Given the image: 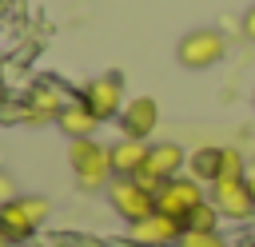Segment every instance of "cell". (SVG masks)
I'll return each instance as SVG.
<instances>
[{"instance_id":"2","label":"cell","mask_w":255,"mask_h":247,"mask_svg":"<svg viewBox=\"0 0 255 247\" xmlns=\"http://www.w3.org/2000/svg\"><path fill=\"white\" fill-rule=\"evenodd\" d=\"M199 203H203V187H199L195 175H175V179H167V183L155 191V211H163V215H171V219H179V223H183Z\"/></svg>"},{"instance_id":"8","label":"cell","mask_w":255,"mask_h":247,"mask_svg":"<svg viewBox=\"0 0 255 247\" xmlns=\"http://www.w3.org/2000/svg\"><path fill=\"white\" fill-rule=\"evenodd\" d=\"M155 124H159V104L151 96H139L120 112V127H124L128 139H147L155 131Z\"/></svg>"},{"instance_id":"20","label":"cell","mask_w":255,"mask_h":247,"mask_svg":"<svg viewBox=\"0 0 255 247\" xmlns=\"http://www.w3.org/2000/svg\"><path fill=\"white\" fill-rule=\"evenodd\" d=\"M247 183H251V195H255V175H247Z\"/></svg>"},{"instance_id":"1","label":"cell","mask_w":255,"mask_h":247,"mask_svg":"<svg viewBox=\"0 0 255 247\" xmlns=\"http://www.w3.org/2000/svg\"><path fill=\"white\" fill-rule=\"evenodd\" d=\"M68 163H72V171H76V179H80L84 191H96V187H104V183L116 175V171H112V151L100 147L92 135H88V139H72Z\"/></svg>"},{"instance_id":"9","label":"cell","mask_w":255,"mask_h":247,"mask_svg":"<svg viewBox=\"0 0 255 247\" xmlns=\"http://www.w3.org/2000/svg\"><path fill=\"white\" fill-rule=\"evenodd\" d=\"M112 151V171L116 175H135V171H143V163H147V155H151V147L143 143V139H120L116 147H108Z\"/></svg>"},{"instance_id":"15","label":"cell","mask_w":255,"mask_h":247,"mask_svg":"<svg viewBox=\"0 0 255 247\" xmlns=\"http://www.w3.org/2000/svg\"><path fill=\"white\" fill-rule=\"evenodd\" d=\"M215 223H219V207H215V203H207V199H203V203L183 219V227H187V231H215Z\"/></svg>"},{"instance_id":"12","label":"cell","mask_w":255,"mask_h":247,"mask_svg":"<svg viewBox=\"0 0 255 247\" xmlns=\"http://www.w3.org/2000/svg\"><path fill=\"white\" fill-rule=\"evenodd\" d=\"M56 120H60V127H64L72 139H88V135L96 131V124H100L84 104H64V112H60Z\"/></svg>"},{"instance_id":"3","label":"cell","mask_w":255,"mask_h":247,"mask_svg":"<svg viewBox=\"0 0 255 247\" xmlns=\"http://www.w3.org/2000/svg\"><path fill=\"white\" fill-rule=\"evenodd\" d=\"M223 52H227V40L215 32V28H195V32H187L183 40H179V64L183 68H211V64H219L223 60Z\"/></svg>"},{"instance_id":"17","label":"cell","mask_w":255,"mask_h":247,"mask_svg":"<svg viewBox=\"0 0 255 247\" xmlns=\"http://www.w3.org/2000/svg\"><path fill=\"white\" fill-rule=\"evenodd\" d=\"M179 247H227V243H223L215 231H183Z\"/></svg>"},{"instance_id":"16","label":"cell","mask_w":255,"mask_h":247,"mask_svg":"<svg viewBox=\"0 0 255 247\" xmlns=\"http://www.w3.org/2000/svg\"><path fill=\"white\" fill-rule=\"evenodd\" d=\"M219 179H243V155H239V147H223Z\"/></svg>"},{"instance_id":"11","label":"cell","mask_w":255,"mask_h":247,"mask_svg":"<svg viewBox=\"0 0 255 247\" xmlns=\"http://www.w3.org/2000/svg\"><path fill=\"white\" fill-rule=\"evenodd\" d=\"M183 163H187V155H183L179 143H155L151 155H147V163H143V171H151V175H159V179H175V171H179Z\"/></svg>"},{"instance_id":"18","label":"cell","mask_w":255,"mask_h":247,"mask_svg":"<svg viewBox=\"0 0 255 247\" xmlns=\"http://www.w3.org/2000/svg\"><path fill=\"white\" fill-rule=\"evenodd\" d=\"M12 199H16V183H12V175L0 171V203H12Z\"/></svg>"},{"instance_id":"6","label":"cell","mask_w":255,"mask_h":247,"mask_svg":"<svg viewBox=\"0 0 255 247\" xmlns=\"http://www.w3.org/2000/svg\"><path fill=\"white\" fill-rule=\"evenodd\" d=\"M211 203H215L219 215H227V219H247V215L255 211V195H251V183H247V179H215Z\"/></svg>"},{"instance_id":"10","label":"cell","mask_w":255,"mask_h":247,"mask_svg":"<svg viewBox=\"0 0 255 247\" xmlns=\"http://www.w3.org/2000/svg\"><path fill=\"white\" fill-rule=\"evenodd\" d=\"M36 231V219L28 215V207H24V199H12V203H0V235L8 239V243H20V239H28Z\"/></svg>"},{"instance_id":"4","label":"cell","mask_w":255,"mask_h":247,"mask_svg":"<svg viewBox=\"0 0 255 247\" xmlns=\"http://www.w3.org/2000/svg\"><path fill=\"white\" fill-rule=\"evenodd\" d=\"M108 195H112V207H116L128 223H139V219L155 215V195H151L139 179H131V175H120Z\"/></svg>"},{"instance_id":"5","label":"cell","mask_w":255,"mask_h":247,"mask_svg":"<svg viewBox=\"0 0 255 247\" xmlns=\"http://www.w3.org/2000/svg\"><path fill=\"white\" fill-rule=\"evenodd\" d=\"M84 108L96 116V120H112L124 112V84L120 76H100L84 88Z\"/></svg>"},{"instance_id":"21","label":"cell","mask_w":255,"mask_h":247,"mask_svg":"<svg viewBox=\"0 0 255 247\" xmlns=\"http://www.w3.org/2000/svg\"><path fill=\"white\" fill-rule=\"evenodd\" d=\"M0 247H12V243H8V239H4V235H0Z\"/></svg>"},{"instance_id":"7","label":"cell","mask_w":255,"mask_h":247,"mask_svg":"<svg viewBox=\"0 0 255 247\" xmlns=\"http://www.w3.org/2000/svg\"><path fill=\"white\" fill-rule=\"evenodd\" d=\"M183 223L179 219H171V215H163V211H155V215H147V219H139V223H131V239L135 243H143V247H163V243H175V239H183Z\"/></svg>"},{"instance_id":"14","label":"cell","mask_w":255,"mask_h":247,"mask_svg":"<svg viewBox=\"0 0 255 247\" xmlns=\"http://www.w3.org/2000/svg\"><path fill=\"white\" fill-rule=\"evenodd\" d=\"M60 112H64V104H60V96H56L52 88H36V92H32V112H28V116H32L36 124H40V120H52V116H60Z\"/></svg>"},{"instance_id":"13","label":"cell","mask_w":255,"mask_h":247,"mask_svg":"<svg viewBox=\"0 0 255 247\" xmlns=\"http://www.w3.org/2000/svg\"><path fill=\"white\" fill-rule=\"evenodd\" d=\"M219 163H223V147H215V143H207V147H199V151H191V175L195 179H219Z\"/></svg>"},{"instance_id":"19","label":"cell","mask_w":255,"mask_h":247,"mask_svg":"<svg viewBox=\"0 0 255 247\" xmlns=\"http://www.w3.org/2000/svg\"><path fill=\"white\" fill-rule=\"evenodd\" d=\"M243 36L247 40H255V4L247 8V16H243Z\"/></svg>"}]
</instances>
